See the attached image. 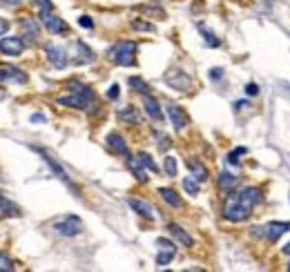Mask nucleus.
I'll use <instances>...</instances> for the list:
<instances>
[{"label":"nucleus","instance_id":"obj_1","mask_svg":"<svg viewBox=\"0 0 290 272\" xmlns=\"http://www.w3.org/2000/svg\"><path fill=\"white\" fill-rule=\"evenodd\" d=\"M261 201V190L259 188H243L239 192H230V196L223 203V217L232 223L245 221L252 212V208Z\"/></svg>","mask_w":290,"mask_h":272},{"label":"nucleus","instance_id":"obj_2","mask_svg":"<svg viewBox=\"0 0 290 272\" xmlns=\"http://www.w3.org/2000/svg\"><path fill=\"white\" fill-rule=\"evenodd\" d=\"M107 58H110L114 65L132 67V65H134V58H136V43H132V41H121V43L112 45L110 52H107Z\"/></svg>","mask_w":290,"mask_h":272},{"label":"nucleus","instance_id":"obj_3","mask_svg":"<svg viewBox=\"0 0 290 272\" xmlns=\"http://www.w3.org/2000/svg\"><path fill=\"white\" fill-rule=\"evenodd\" d=\"M52 228L56 234H60V236H76L83 232V221L74 217V214H67V217L56 219L52 223Z\"/></svg>","mask_w":290,"mask_h":272},{"label":"nucleus","instance_id":"obj_4","mask_svg":"<svg viewBox=\"0 0 290 272\" xmlns=\"http://www.w3.org/2000/svg\"><path fill=\"white\" fill-rule=\"evenodd\" d=\"M38 20H41L45 29L49 33H54V36H67V33H69V25H67L60 16H54V11H41Z\"/></svg>","mask_w":290,"mask_h":272},{"label":"nucleus","instance_id":"obj_5","mask_svg":"<svg viewBox=\"0 0 290 272\" xmlns=\"http://www.w3.org/2000/svg\"><path fill=\"white\" fill-rule=\"evenodd\" d=\"M165 83L170 85L172 89H176V92H188L190 87H192V78L188 76L183 70H178V67H174V70L165 72Z\"/></svg>","mask_w":290,"mask_h":272},{"label":"nucleus","instance_id":"obj_6","mask_svg":"<svg viewBox=\"0 0 290 272\" xmlns=\"http://www.w3.org/2000/svg\"><path fill=\"white\" fill-rule=\"evenodd\" d=\"M56 103L63 107H74V110H89V105H94V96H85V94H74L69 96H58Z\"/></svg>","mask_w":290,"mask_h":272},{"label":"nucleus","instance_id":"obj_7","mask_svg":"<svg viewBox=\"0 0 290 272\" xmlns=\"http://www.w3.org/2000/svg\"><path fill=\"white\" fill-rule=\"evenodd\" d=\"M45 54H47L49 63H52L56 70H65L67 63H69V58H67V49L58 47V45H54V43L45 45Z\"/></svg>","mask_w":290,"mask_h":272},{"label":"nucleus","instance_id":"obj_8","mask_svg":"<svg viewBox=\"0 0 290 272\" xmlns=\"http://www.w3.org/2000/svg\"><path fill=\"white\" fill-rule=\"evenodd\" d=\"M156 246H159V254H156V265H167L174 259V254H176V246L172 241H167V239H156Z\"/></svg>","mask_w":290,"mask_h":272},{"label":"nucleus","instance_id":"obj_9","mask_svg":"<svg viewBox=\"0 0 290 272\" xmlns=\"http://www.w3.org/2000/svg\"><path fill=\"white\" fill-rule=\"evenodd\" d=\"M261 230H264V236L268 241L275 243L279 236L286 234V232L290 230V221H270V223H266Z\"/></svg>","mask_w":290,"mask_h":272},{"label":"nucleus","instance_id":"obj_10","mask_svg":"<svg viewBox=\"0 0 290 272\" xmlns=\"http://www.w3.org/2000/svg\"><path fill=\"white\" fill-rule=\"evenodd\" d=\"M167 116H170L172 127H174L176 132H183V129L188 127V114L176 103H167Z\"/></svg>","mask_w":290,"mask_h":272},{"label":"nucleus","instance_id":"obj_11","mask_svg":"<svg viewBox=\"0 0 290 272\" xmlns=\"http://www.w3.org/2000/svg\"><path fill=\"white\" fill-rule=\"evenodd\" d=\"M0 52L5 56H20L25 52V43H22V38H18V36H7L0 41Z\"/></svg>","mask_w":290,"mask_h":272},{"label":"nucleus","instance_id":"obj_12","mask_svg":"<svg viewBox=\"0 0 290 272\" xmlns=\"http://www.w3.org/2000/svg\"><path fill=\"white\" fill-rule=\"evenodd\" d=\"M20 31H22V36H25V41H29V43H36L38 41V36H41V27H38V22L31 18V16H25V18H20Z\"/></svg>","mask_w":290,"mask_h":272},{"label":"nucleus","instance_id":"obj_13","mask_svg":"<svg viewBox=\"0 0 290 272\" xmlns=\"http://www.w3.org/2000/svg\"><path fill=\"white\" fill-rule=\"evenodd\" d=\"M127 203H130V208L134 210L136 214H141L143 219H150L152 221L154 217H156V210L152 208V203H148V201H143V199H127Z\"/></svg>","mask_w":290,"mask_h":272},{"label":"nucleus","instance_id":"obj_14","mask_svg":"<svg viewBox=\"0 0 290 272\" xmlns=\"http://www.w3.org/2000/svg\"><path fill=\"white\" fill-rule=\"evenodd\" d=\"M0 81H14V83H27V74L14 65H0Z\"/></svg>","mask_w":290,"mask_h":272},{"label":"nucleus","instance_id":"obj_15","mask_svg":"<svg viewBox=\"0 0 290 272\" xmlns=\"http://www.w3.org/2000/svg\"><path fill=\"white\" fill-rule=\"evenodd\" d=\"M143 107H145V112H148V116L152 118V121H156V123L163 121V112H161V105H159V100H156L152 94H145V96H143Z\"/></svg>","mask_w":290,"mask_h":272},{"label":"nucleus","instance_id":"obj_16","mask_svg":"<svg viewBox=\"0 0 290 272\" xmlns=\"http://www.w3.org/2000/svg\"><path fill=\"white\" fill-rule=\"evenodd\" d=\"M107 147L114 154H121V156H130V147H127V143H125V139H123L121 134H116V132H112L110 136H107Z\"/></svg>","mask_w":290,"mask_h":272},{"label":"nucleus","instance_id":"obj_17","mask_svg":"<svg viewBox=\"0 0 290 272\" xmlns=\"http://www.w3.org/2000/svg\"><path fill=\"white\" fill-rule=\"evenodd\" d=\"M127 167L132 169V174H134V179L138 181V183H148V174H145V165L141 163V158L138 156H127Z\"/></svg>","mask_w":290,"mask_h":272},{"label":"nucleus","instance_id":"obj_18","mask_svg":"<svg viewBox=\"0 0 290 272\" xmlns=\"http://www.w3.org/2000/svg\"><path fill=\"white\" fill-rule=\"evenodd\" d=\"M167 230H170V234L174 236L178 243H183L186 248H192V246H194V239H192V236H190L178 223H167Z\"/></svg>","mask_w":290,"mask_h":272},{"label":"nucleus","instance_id":"obj_19","mask_svg":"<svg viewBox=\"0 0 290 272\" xmlns=\"http://www.w3.org/2000/svg\"><path fill=\"white\" fill-rule=\"evenodd\" d=\"M188 167H190V172H192V177L199 181V183H205L210 177V172H208V167L203 165L201 161H197V158H190L188 161Z\"/></svg>","mask_w":290,"mask_h":272},{"label":"nucleus","instance_id":"obj_20","mask_svg":"<svg viewBox=\"0 0 290 272\" xmlns=\"http://www.w3.org/2000/svg\"><path fill=\"white\" fill-rule=\"evenodd\" d=\"M74 49H76V58H74V60H76L78 65L92 63V60H94V52H92V49H89L83 41H76V43H74Z\"/></svg>","mask_w":290,"mask_h":272},{"label":"nucleus","instance_id":"obj_21","mask_svg":"<svg viewBox=\"0 0 290 272\" xmlns=\"http://www.w3.org/2000/svg\"><path fill=\"white\" fill-rule=\"evenodd\" d=\"M237 183H239V179L234 177V174H230V172H221L219 174V190L223 192V194H230V192L237 188Z\"/></svg>","mask_w":290,"mask_h":272},{"label":"nucleus","instance_id":"obj_22","mask_svg":"<svg viewBox=\"0 0 290 272\" xmlns=\"http://www.w3.org/2000/svg\"><path fill=\"white\" fill-rule=\"evenodd\" d=\"M159 194H161V199H163L167 206H172V208H183V199L176 194L174 190H170V188H161L159 190Z\"/></svg>","mask_w":290,"mask_h":272},{"label":"nucleus","instance_id":"obj_23","mask_svg":"<svg viewBox=\"0 0 290 272\" xmlns=\"http://www.w3.org/2000/svg\"><path fill=\"white\" fill-rule=\"evenodd\" d=\"M119 118H121L123 123H127V125H138V123H141V116H138V112L134 110V107L121 110L119 112Z\"/></svg>","mask_w":290,"mask_h":272},{"label":"nucleus","instance_id":"obj_24","mask_svg":"<svg viewBox=\"0 0 290 272\" xmlns=\"http://www.w3.org/2000/svg\"><path fill=\"white\" fill-rule=\"evenodd\" d=\"M0 210H3L5 217H20V208L16 203H11L9 199H5L3 194H0Z\"/></svg>","mask_w":290,"mask_h":272},{"label":"nucleus","instance_id":"obj_25","mask_svg":"<svg viewBox=\"0 0 290 272\" xmlns=\"http://www.w3.org/2000/svg\"><path fill=\"white\" fill-rule=\"evenodd\" d=\"M127 83H130V87L134 89V92H138V94H152V89H150L148 87V83H145L143 81V78H138V76H130V81H127Z\"/></svg>","mask_w":290,"mask_h":272},{"label":"nucleus","instance_id":"obj_26","mask_svg":"<svg viewBox=\"0 0 290 272\" xmlns=\"http://www.w3.org/2000/svg\"><path fill=\"white\" fill-rule=\"evenodd\" d=\"M41 154L45 156V161H47V163H49V165H52V167H54V172H56V174H58V177H60V179H63V181H65V183H69V177H67V172H65V169H63V167H60V165H58V163H56V161H54V158H52V156H49V154H47V152H41Z\"/></svg>","mask_w":290,"mask_h":272},{"label":"nucleus","instance_id":"obj_27","mask_svg":"<svg viewBox=\"0 0 290 272\" xmlns=\"http://www.w3.org/2000/svg\"><path fill=\"white\" fill-rule=\"evenodd\" d=\"M67 87H69V92H74V94H85V96H94V92L87 87V85H83V83H78V81H69L67 83Z\"/></svg>","mask_w":290,"mask_h":272},{"label":"nucleus","instance_id":"obj_28","mask_svg":"<svg viewBox=\"0 0 290 272\" xmlns=\"http://www.w3.org/2000/svg\"><path fill=\"white\" fill-rule=\"evenodd\" d=\"M183 190L188 192V194H192V196H197L199 194V181L197 179H190V177H186L183 179Z\"/></svg>","mask_w":290,"mask_h":272},{"label":"nucleus","instance_id":"obj_29","mask_svg":"<svg viewBox=\"0 0 290 272\" xmlns=\"http://www.w3.org/2000/svg\"><path fill=\"white\" fill-rule=\"evenodd\" d=\"M138 158H141V163H143V165L150 169V172H159V165H156V163H154V158L150 156L148 152H141V154H138Z\"/></svg>","mask_w":290,"mask_h":272},{"label":"nucleus","instance_id":"obj_30","mask_svg":"<svg viewBox=\"0 0 290 272\" xmlns=\"http://www.w3.org/2000/svg\"><path fill=\"white\" fill-rule=\"evenodd\" d=\"M199 29H201V33H203V38H205V41H208V43L212 45V47H219V45H221V41H219V38H216V36H214V33H212L210 29H208V27L199 25Z\"/></svg>","mask_w":290,"mask_h":272},{"label":"nucleus","instance_id":"obj_31","mask_svg":"<svg viewBox=\"0 0 290 272\" xmlns=\"http://www.w3.org/2000/svg\"><path fill=\"white\" fill-rule=\"evenodd\" d=\"M243 154H248V150H245V147H237V150H232L230 154L226 156V161L230 163V165H237V163H239V156H243Z\"/></svg>","mask_w":290,"mask_h":272},{"label":"nucleus","instance_id":"obj_32","mask_svg":"<svg viewBox=\"0 0 290 272\" xmlns=\"http://www.w3.org/2000/svg\"><path fill=\"white\" fill-rule=\"evenodd\" d=\"M176 172H178L176 158L174 156H167L165 158V174H167V177H176Z\"/></svg>","mask_w":290,"mask_h":272},{"label":"nucleus","instance_id":"obj_33","mask_svg":"<svg viewBox=\"0 0 290 272\" xmlns=\"http://www.w3.org/2000/svg\"><path fill=\"white\" fill-rule=\"evenodd\" d=\"M132 29H136V31H154L156 27L152 25V22H143V20H132Z\"/></svg>","mask_w":290,"mask_h":272},{"label":"nucleus","instance_id":"obj_34","mask_svg":"<svg viewBox=\"0 0 290 272\" xmlns=\"http://www.w3.org/2000/svg\"><path fill=\"white\" fill-rule=\"evenodd\" d=\"M0 270L3 272H14V261L5 252H0Z\"/></svg>","mask_w":290,"mask_h":272},{"label":"nucleus","instance_id":"obj_35","mask_svg":"<svg viewBox=\"0 0 290 272\" xmlns=\"http://www.w3.org/2000/svg\"><path fill=\"white\" fill-rule=\"evenodd\" d=\"M33 3L41 7V11H54V5H52V0H33Z\"/></svg>","mask_w":290,"mask_h":272},{"label":"nucleus","instance_id":"obj_36","mask_svg":"<svg viewBox=\"0 0 290 272\" xmlns=\"http://www.w3.org/2000/svg\"><path fill=\"white\" fill-rule=\"evenodd\" d=\"M154 136L159 139V147H161V150H167V147H170V139H167L165 134H159V132H156Z\"/></svg>","mask_w":290,"mask_h":272},{"label":"nucleus","instance_id":"obj_37","mask_svg":"<svg viewBox=\"0 0 290 272\" xmlns=\"http://www.w3.org/2000/svg\"><path fill=\"white\" fill-rule=\"evenodd\" d=\"M245 94L257 96V94H259V85H257V83H248V85H245Z\"/></svg>","mask_w":290,"mask_h":272},{"label":"nucleus","instance_id":"obj_38","mask_svg":"<svg viewBox=\"0 0 290 272\" xmlns=\"http://www.w3.org/2000/svg\"><path fill=\"white\" fill-rule=\"evenodd\" d=\"M119 92H121V89H119V85H112V87L107 89V98L116 100V98H119Z\"/></svg>","mask_w":290,"mask_h":272},{"label":"nucleus","instance_id":"obj_39","mask_svg":"<svg viewBox=\"0 0 290 272\" xmlns=\"http://www.w3.org/2000/svg\"><path fill=\"white\" fill-rule=\"evenodd\" d=\"M78 22H81V27H87V29H92V27H94V22H92V18H89V16H81V18H78Z\"/></svg>","mask_w":290,"mask_h":272},{"label":"nucleus","instance_id":"obj_40","mask_svg":"<svg viewBox=\"0 0 290 272\" xmlns=\"http://www.w3.org/2000/svg\"><path fill=\"white\" fill-rule=\"evenodd\" d=\"M7 31H9V22L5 18H0V36H5Z\"/></svg>","mask_w":290,"mask_h":272},{"label":"nucleus","instance_id":"obj_41","mask_svg":"<svg viewBox=\"0 0 290 272\" xmlns=\"http://www.w3.org/2000/svg\"><path fill=\"white\" fill-rule=\"evenodd\" d=\"M221 76H223V72L219 70V67H214V70H212V72H210V78H214V81H219V78H221Z\"/></svg>","mask_w":290,"mask_h":272},{"label":"nucleus","instance_id":"obj_42","mask_svg":"<svg viewBox=\"0 0 290 272\" xmlns=\"http://www.w3.org/2000/svg\"><path fill=\"white\" fill-rule=\"evenodd\" d=\"M31 123H45V116L43 114H33L31 116Z\"/></svg>","mask_w":290,"mask_h":272},{"label":"nucleus","instance_id":"obj_43","mask_svg":"<svg viewBox=\"0 0 290 272\" xmlns=\"http://www.w3.org/2000/svg\"><path fill=\"white\" fill-rule=\"evenodd\" d=\"M5 3H7V5H11V7H18V5L22 3V0H5Z\"/></svg>","mask_w":290,"mask_h":272},{"label":"nucleus","instance_id":"obj_44","mask_svg":"<svg viewBox=\"0 0 290 272\" xmlns=\"http://www.w3.org/2000/svg\"><path fill=\"white\" fill-rule=\"evenodd\" d=\"M283 254H290V243H286V248H283Z\"/></svg>","mask_w":290,"mask_h":272},{"label":"nucleus","instance_id":"obj_45","mask_svg":"<svg viewBox=\"0 0 290 272\" xmlns=\"http://www.w3.org/2000/svg\"><path fill=\"white\" fill-rule=\"evenodd\" d=\"M0 96H5V92H3V89H0Z\"/></svg>","mask_w":290,"mask_h":272},{"label":"nucleus","instance_id":"obj_46","mask_svg":"<svg viewBox=\"0 0 290 272\" xmlns=\"http://www.w3.org/2000/svg\"><path fill=\"white\" fill-rule=\"evenodd\" d=\"M288 270H290V263H288Z\"/></svg>","mask_w":290,"mask_h":272}]
</instances>
